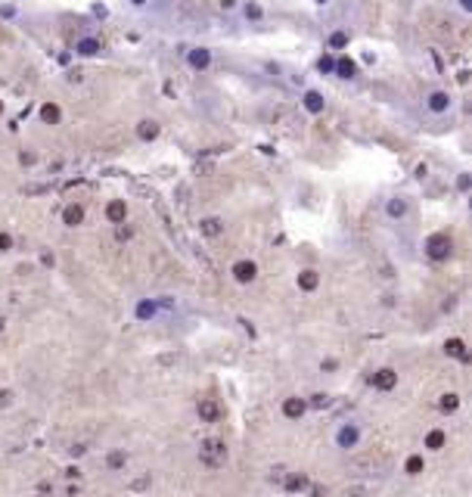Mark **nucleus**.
Instances as JSON below:
<instances>
[{"mask_svg":"<svg viewBox=\"0 0 472 497\" xmlns=\"http://www.w3.org/2000/svg\"><path fill=\"white\" fill-rule=\"evenodd\" d=\"M106 218L112 224H124V218H128V205H124V199H112L106 205Z\"/></svg>","mask_w":472,"mask_h":497,"instance_id":"nucleus-4","label":"nucleus"},{"mask_svg":"<svg viewBox=\"0 0 472 497\" xmlns=\"http://www.w3.org/2000/svg\"><path fill=\"white\" fill-rule=\"evenodd\" d=\"M62 221H65V224H72V227H75V224H81V221H84V208H81V205H69V208L62 212Z\"/></svg>","mask_w":472,"mask_h":497,"instance_id":"nucleus-13","label":"nucleus"},{"mask_svg":"<svg viewBox=\"0 0 472 497\" xmlns=\"http://www.w3.org/2000/svg\"><path fill=\"white\" fill-rule=\"evenodd\" d=\"M283 414H286V417H301V414H305V401L289 398V401L283 404Z\"/></svg>","mask_w":472,"mask_h":497,"instance_id":"nucleus-15","label":"nucleus"},{"mask_svg":"<svg viewBox=\"0 0 472 497\" xmlns=\"http://www.w3.org/2000/svg\"><path fill=\"white\" fill-rule=\"evenodd\" d=\"M426 106H429V112L441 115V112H448V109H451V97L444 94V90H435V94H429V99H426Z\"/></svg>","mask_w":472,"mask_h":497,"instance_id":"nucleus-3","label":"nucleus"},{"mask_svg":"<svg viewBox=\"0 0 472 497\" xmlns=\"http://www.w3.org/2000/svg\"><path fill=\"white\" fill-rule=\"evenodd\" d=\"M75 50H78L81 56H97V53H99V40H94V38H81L78 44H75Z\"/></svg>","mask_w":472,"mask_h":497,"instance_id":"nucleus-12","label":"nucleus"},{"mask_svg":"<svg viewBox=\"0 0 472 497\" xmlns=\"http://www.w3.org/2000/svg\"><path fill=\"white\" fill-rule=\"evenodd\" d=\"M0 326H3V320H0Z\"/></svg>","mask_w":472,"mask_h":497,"instance_id":"nucleus-35","label":"nucleus"},{"mask_svg":"<svg viewBox=\"0 0 472 497\" xmlns=\"http://www.w3.org/2000/svg\"><path fill=\"white\" fill-rule=\"evenodd\" d=\"M0 112H3V103H0Z\"/></svg>","mask_w":472,"mask_h":497,"instance_id":"nucleus-34","label":"nucleus"},{"mask_svg":"<svg viewBox=\"0 0 472 497\" xmlns=\"http://www.w3.org/2000/svg\"><path fill=\"white\" fill-rule=\"evenodd\" d=\"M305 485H308V478L301 476V473H292L289 478H286V491H301Z\"/></svg>","mask_w":472,"mask_h":497,"instance_id":"nucleus-18","label":"nucleus"},{"mask_svg":"<svg viewBox=\"0 0 472 497\" xmlns=\"http://www.w3.org/2000/svg\"><path fill=\"white\" fill-rule=\"evenodd\" d=\"M448 255H451V239L444 237V233H438V237L429 239V258L441 261V258H448Z\"/></svg>","mask_w":472,"mask_h":497,"instance_id":"nucleus-2","label":"nucleus"},{"mask_svg":"<svg viewBox=\"0 0 472 497\" xmlns=\"http://www.w3.org/2000/svg\"><path fill=\"white\" fill-rule=\"evenodd\" d=\"M330 47H333V50L348 47V31H333V35H330Z\"/></svg>","mask_w":472,"mask_h":497,"instance_id":"nucleus-20","label":"nucleus"},{"mask_svg":"<svg viewBox=\"0 0 472 497\" xmlns=\"http://www.w3.org/2000/svg\"><path fill=\"white\" fill-rule=\"evenodd\" d=\"M233 274H236L239 283H249V280H255V264H252V261H239V264L233 267Z\"/></svg>","mask_w":472,"mask_h":497,"instance_id":"nucleus-9","label":"nucleus"},{"mask_svg":"<svg viewBox=\"0 0 472 497\" xmlns=\"http://www.w3.org/2000/svg\"><path fill=\"white\" fill-rule=\"evenodd\" d=\"M320 72H333V65H335V60H333V56H320Z\"/></svg>","mask_w":472,"mask_h":497,"instance_id":"nucleus-25","label":"nucleus"},{"mask_svg":"<svg viewBox=\"0 0 472 497\" xmlns=\"http://www.w3.org/2000/svg\"><path fill=\"white\" fill-rule=\"evenodd\" d=\"M323 97H320L317 94V90H308V94H305V109H308V112L311 115H320V112H323Z\"/></svg>","mask_w":472,"mask_h":497,"instance_id":"nucleus-7","label":"nucleus"},{"mask_svg":"<svg viewBox=\"0 0 472 497\" xmlns=\"http://www.w3.org/2000/svg\"><path fill=\"white\" fill-rule=\"evenodd\" d=\"M333 72L339 75V78H354V72H357V65H354V62L348 60V56H342V60H335Z\"/></svg>","mask_w":472,"mask_h":497,"instance_id":"nucleus-8","label":"nucleus"},{"mask_svg":"<svg viewBox=\"0 0 472 497\" xmlns=\"http://www.w3.org/2000/svg\"><path fill=\"white\" fill-rule=\"evenodd\" d=\"M109 466H112V469H118V466H124V454H121V451H115L112 457H109Z\"/></svg>","mask_w":472,"mask_h":497,"instance_id":"nucleus-26","label":"nucleus"},{"mask_svg":"<svg viewBox=\"0 0 472 497\" xmlns=\"http://www.w3.org/2000/svg\"><path fill=\"white\" fill-rule=\"evenodd\" d=\"M137 134H140V140H156L158 137V124L156 121H140Z\"/></svg>","mask_w":472,"mask_h":497,"instance_id":"nucleus-14","label":"nucleus"},{"mask_svg":"<svg viewBox=\"0 0 472 497\" xmlns=\"http://www.w3.org/2000/svg\"><path fill=\"white\" fill-rule=\"evenodd\" d=\"M394 382H398V373H394V370H379V373H373L376 389H392Z\"/></svg>","mask_w":472,"mask_h":497,"instance_id":"nucleus-6","label":"nucleus"},{"mask_svg":"<svg viewBox=\"0 0 472 497\" xmlns=\"http://www.w3.org/2000/svg\"><path fill=\"white\" fill-rule=\"evenodd\" d=\"M131 3H134V6H146V0H131Z\"/></svg>","mask_w":472,"mask_h":497,"instance_id":"nucleus-31","label":"nucleus"},{"mask_svg":"<svg viewBox=\"0 0 472 497\" xmlns=\"http://www.w3.org/2000/svg\"><path fill=\"white\" fill-rule=\"evenodd\" d=\"M444 351H448V355H451V358H460V360H463V358H466V345H463L460 339H451L448 345H444Z\"/></svg>","mask_w":472,"mask_h":497,"instance_id":"nucleus-16","label":"nucleus"},{"mask_svg":"<svg viewBox=\"0 0 472 497\" xmlns=\"http://www.w3.org/2000/svg\"><path fill=\"white\" fill-rule=\"evenodd\" d=\"M389 215H392V218H404V215H407V199H401V196L392 199V202H389Z\"/></svg>","mask_w":472,"mask_h":497,"instance_id":"nucleus-17","label":"nucleus"},{"mask_svg":"<svg viewBox=\"0 0 472 497\" xmlns=\"http://www.w3.org/2000/svg\"><path fill=\"white\" fill-rule=\"evenodd\" d=\"M221 227H217V221H205V233H217Z\"/></svg>","mask_w":472,"mask_h":497,"instance_id":"nucleus-29","label":"nucleus"},{"mask_svg":"<svg viewBox=\"0 0 472 497\" xmlns=\"http://www.w3.org/2000/svg\"><path fill=\"white\" fill-rule=\"evenodd\" d=\"M457 395H444V398H441V410H448V414H451V410H457Z\"/></svg>","mask_w":472,"mask_h":497,"instance_id":"nucleus-22","label":"nucleus"},{"mask_svg":"<svg viewBox=\"0 0 472 497\" xmlns=\"http://www.w3.org/2000/svg\"><path fill=\"white\" fill-rule=\"evenodd\" d=\"M199 417L208 419V423H215V419L221 417V407H217L215 401H199Z\"/></svg>","mask_w":472,"mask_h":497,"instance_id":"nucleus-11","label":"nucleus"},{"mask_svg":"<svg viewBox=\"0 0 472 497\" xmlns=\"http://www.w3.org/2000/svg\"><path fill=\"white\" fill-rule=\"evenodd\" d=\"M314 3H330V0H314Z\"/></svg>","mask_w":472,"mask_h":497,"instance_id":"nucleus-33","label":"nucleus"},{"mask_svg":"<svg viewBox=\"0 0 472 497\" xmlns=\"http://www.w3.org/2000/svg\"><path fill=\"white\" fill-rule=\"evenodd\" d=\"M354 438H357V432H348V429H345V432H342V444H354Z\"/></svg>","mask_w":472,"mask_h":497,"instance_id":"nucleus-28","label":"nucleus"},{"mask_svg":"<svg viewBox=\"0 0 472 497\" xmlns=\"http://www.w3.org/2000/svg\"><path fill=\"white\" fill-rule=\"evenodd\" d=\"M221 6H224V10H233V6H236V0H221Z\"/></svg>","mask_w":472,"mask_h":497,"instance_id":"nucleus-30","label":"nucleus"},{"mask_svg":"<svg viewBox=\"0 0 472 497\" xmlns=\"http://www.w3.org/2000/svg\"><path fill=\"white\" fill-rule=\"evenodd\" d=\"M40 119H44L47 124H59V119H62V109H59L56 103H44V106H40Z\"/></svg>","mask_w":472,"mask_h":497,"instance_id":"nucleus-10","label":"nucleus"},{"mask_svg":"<svg viewBox=\"0 0 472 497\" xmlns=\"http://www.w3.org/2000/svg\"><path fill=\"white\" fill-rule=\"evenodd\" d=\"M246 19H261V6L258 3H246Z\"/></svg>","mask_w":472,"mask_h":497,"instance_id":"nucleus-24","label":"nucleus"},{"mask_svg":"<svg viewBox=\"0 0 472 497\" xmlns=\"http://www.w3.org/2000/svg\"><path fill=\"white\" fill-rule=\"evenodd\" d=\"M298 286L301 289H314L317 286V271H301L298 274Z\"/></svg>","mask_w":472,"mask_h":497,"instance_id":"nucleus-19","label":"nucleus"},{"mask_svg":"<svg viewBox=\"0 0 472 497\" xmlns=\"http://www.w3.org/2000/svg\"><path fill=\"white\" fill-rule=\"evenodd\" d=\"M13 246V239H10V233H0V252H6Z\"/></svg>","mask_w":472,"mask_h":497,"instance_id":"nucleus-27","label":"nucleus"},{"mask_svg":"<svg viewBox=\"0 0 472 497\" xmlns=\"http://www.w3.org/2000/svg\"><path fill=\"white\" fill-rule=\"evenodd\" d=\"M199 454H202V463H205V466H221L224 457H227V448L217 441V438H208V441H202Z\"/></svg>","mask_w":472,"mask_h":497,"instance_id":"nucleus-1","label":"nucleus"},{"mask_svg":"<svg viewBox=\"0 0 472 497\" xmlns=\"http://www.w3.org/2000/svg\"><path fill=\"white\" fill-rule=\"evenodd\" d=\"M460 6H463V10H469V0H460Z\"/></svg>","mask_w":472,"mask_h":497,"instance_id":"nucleus-32","label":"nucleus"},{"mask_svg":"<svg viewBox=\"0 0 472 497\" xmlns=\"http://www.w3.org/2000/svg\"><path fill=\"white\" fill-rule=\"evenodd\" d=\"M426 444H429V448H432V451H438V448H441V444H444V432H429Z\"/></svg>","mask_w":472,"mask_h":497,"instance_id":"nucleus-21","label":"nucleus"},{"mask_svg":"<svg viewBox=\"0 0 472 497\" xmlns=\"http://www.w3.org/2000/svg\"><path fill=\"white\" fill-rule=\"evenodd\" d=\"M419 469H423V457H410V460H407V473H410V476H416Z\"/></svg>","mask_w":472,"mask_h":497,"instance_id":"nucleus-23","label":"nucleus"},{"mask_svg":"<svg viewBox=\"0 0 472 497\" xmlns=\"http://www.w3.org/2000/svg\"><path fill=\"white\" fill-rule=\"evenodd\" d=\"M190 65L193 69H208V62H212V53H208L205 47H196V50H190Z\"/></svg>","mask_w":472,"mask_h":497,"instance_id":"nucleus-5","label":"nucleus"}]
</instances>
